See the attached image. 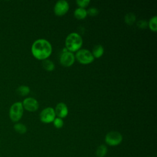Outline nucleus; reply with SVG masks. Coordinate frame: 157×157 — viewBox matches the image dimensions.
Here are the masks:
<instances>
[{
	"label": "nucleus",
	"mask_w": 157,
	"mask_h": 157,
	"mask_svg": "<svg viewBox=\"0 0 157 157\" xmlns=\"http://www.w3.org/2000/svg\"><path fill=\"white\" fill-rule=\"evenodd\" d=\"M30 92V88L26 85H20L17 88V93L18 95L21 96H26Z\"/></svg>",
	"instance_id": "nucleus-16"
},
{
	"label": "nucleus",
	"mask_w": 157,
	"mask_h": 157,
	"mask_svg": "<svg viewBox=\"0 0 157 157\" xmlns=\"http://www.w3.org/2000/svg\"><path fill=\"white\" fill-rule=\"evenodd\" d=\"M52 52L51 44L44 39L35 40L31 46V53L37 59L44 60L49 57Z\"/></svg>",
	"instance_id": "nucleus-1"
},
{
	"label": "nucleus",
	"mask_w": 157,
	"mask_h": 157,
	"mask_svg": "<svg viewBox=\"0 0 157 157\" xmlns=\"http://www.w3.org/2000/svg\"><path fill=\"white\" fill-rule=\"evenodd\" d=\"M136 21V15L133 13H128L124 16V21L128 25H132Z\"/></svg>",
	"instance_id": "nucleus-17"
},
{
	"label": "nucleus",
	"mask_w": 157,
	"mask_h": 157,
	"mask_svg": "<svg viewBox=\"0 0 157 157\" xmlns=\"http://www.w3.org/2000/svg\"><path fill=\"white\" fill-rule=\"evenodd\" d=\"M156 21H157V17L156 16H154L153 17L150 18V20H149V22L148 23V25L150 29L154 32H156L157 31Z\"/></svg>",
	"instance_id": "nucleus-18"
},
{
	"label": "nucleus",
	"mask_w": 157,
	"mask_h": 157,
	"mask_svg": "<svg viewBox=\"0 0 157 157\" xmlns=\"http://www.w3.org/2000/svg\"><path fill=\"white\" fill-rule=\"evenodd\" d=\"M137 26L140 29H145L148 26V23L145 20H140L137 22Z\"/></svg>",
	"instance_id": "nucleus-22"
},
{
	"label": "nucleus",
	"mask_w": 157,
	"mask_h": 157,
	"mask_svg": "<svg viewBox=\"0 0 157 157\" xmlns=\"http://www.w3.org/2000/svg\"><path fill=\"white\" fill-rule=\"evenodd\" d=\"M83 40L80 35L77 33H70L65 40L66 48L71 52H77L81 48Z\"/></svg>",
	"instance_id": "nucleus-2"
},
{
	"label": "nucleus",
	"mask_w": 157,
	"mask_h": 157,
	"mask_svg": "<svg viewBox=\"0 0 157 157\" xmlns=\"http://www.w3.org/2000/svg\"><path fill=\"white\" fill-rule=\"evenodd\" d=\"M69 8L68 2L65 0L58 1L54 6V12L57 16H63L65 15Z\"/></svg>",
	"instance_id": "nucleus-7"
},
{
	"label": "nucleus",
	"mask_w": 157,
	"mask_h": 157,
	"mask_svg": "<svg viewBox=\"0 0 157 157\" xmlns=\"http://www.w3.org/2000/svg\"><path fill=\"white\" fill-rule=\"evenodd\" d=\"M90 2V0H77L76 3L81 8H85Z\"/></svg>",
	"instance_id": "nucleus-20"
},
{
	"label": "nucleus",
	"mask_w": 157,
	"mask_h": 157,
	"mask_svg": "<svg viewBox=\"0 0 157 157\" xmlns=\"http://www.w3.org/2000/svg\"><path fill=\"white\" fill-rule=\"evenodd\" d=\"M86 13L90 16H96L99 13V11L96 7H90L86 10Z\"/></svg>",
	"instance_id": "nucleus-21"
},
{
	"label": "nucleus",
	"mask_w": 157,
	"mask_h": 157,
	"mask_svg": "<svg viewBox=\"0 0 157 157\" xmlns=\"http://www.w3.org/2000/svg\"><path fill=\"white\" fill-rule=\"evenodd\" d=\"M74 15L78 20L84 19L87 15L86 10L84 8H77L74 12Z\"/></svg>",
	"instance_id": "nucleus-12"
},
{
	"label": "nucleus",
	"mask_w": 157,
	"mask_h": 157,
	"mask_svg": "<svg viewBox=\"0 0 157 157\" xmlns=\"http://www.w3.org/2000/svg\"><path fill=\"white\" fill-rule=\"evenodd\" d=\"M75 58L81 64H88L94 61V56L91 52L86 49H80L75 53Z\"/></svg>",
	"instance_id": "nucleus-5"
},
{
	"label": "nucleus",
	"mask_w": 157,
	"mask_h": 157,
	"mask_svg": "<svg viewBox=\"0 0 157 157\" xmlns=\"http://www.w3.org/2000/svg\"><path fill=\"white\" fill-rule=\"evenodd\" d=\"M55 112L53 108L51 107H46L43 109L39 115L40 120L44 123H49L53 122L55 118Z\"/></svg>",
	"instance_id": "nucleus-6"
},
{
	"label": "nucleus",
	"mask_w": 157,
	"mask_h": 157,
	"mask_svg": "<svg viewBox=\"0 0 157 157\" xmlns=\"http://www.w3.org/2000/svg\"><path fill=\"white\" fill-rule=\"evenodd\" d=\"M55 115L60 118H65L68 114V108L64 102L58 103L55 109Z\"/></svg>",
	"instance_id": "nucleus-10"
},
{
	"label": "nucleus",
	"mask_w": 157,
	"mask_h": 157,
	"mask_svg": "<svg viewBox=\"0 0 157 157\" xmlns=\"http://www.w3.org/2000/svg\"><path fill=\"white\" fill-rule=\"evenodd\" d=\"M22 105L23 109L29 111V112H35L39 108V102L38 101L33 98H26L23 102Z\"/></svg>",
	"instance_id": "nucleus-9"
},
{
	"label": "nucleus",
	"mask_w": 157,
	"mask_h": 157,
	"mask_svg": "<svg viewBox=\"0 0 157 157\" xmlns=\"http://www.w3.org/2000/svg\"><path fill=\"white\" fill-rule=\"evenodd\" d=\"M123 140L121 134L118 131H112L108 132L105 137V142L107 145L115 147L120 145Z\"/></svg>",
	"instance_id": "nucleus-4"
},
{
	"label": "nucleus",
	"mask_w": 157,
	"mask_h": 157,
	"mask_svg": "<svg viewBox=\"0 0 157 157\" xmlns=\"http://www.w3.org/2000/svg\"><path fill=\"white\" fill-rule=\"evenodd\" d=\"M75 61L74 55L69 51L63 52L59 58L60 64L65 67H69L72 66Z\"/></svg>",
	"instance_id": "nucleus-8"
},
{
	"label": "nucleus",
	"mask_w": 157,
	"mask_h": 157,
	"mask_svg": "<svg viewBox=\"0 0 157 157\" xmlns=\"http://www.w3.org/2000/svg\"><path fill=\"white\" fill-rule=\"evenodd\" d=\"M53 125L56 128L59 129L61 128L64 125V121L62 118H60L59 117L55 118L53 120Z\"/></svg>",
	"instance_id": "nucleus-19"
},
{
	"label": "nucleus",
	"mask_w": 157,
	"mask_h": 157,
	"mask_svg": "<svg viewBox=\"0 0 157 157\" xmlns=\"http://www.w3.org/2000/svg\"><path fill=\"white\" fill-rule=\"evenodd\" d=\"M104 50L102 45L101 44H97L94 46L92 50V55L94 56V58H100L102 56L104 53Z\"/></svg>",
	"instance_id": "nucleus-11"
},
{
	"label": "nucleus",
	"mask_w": 157,
	"mask_h": 157,
	"mask_svg": "<svg viewBox=\"0 0 157 157\" xmlns=\"http://www.w3.org/2000/svg\"><path fill=\"white\" fill-rule=\"evenodd\" d=\"M23 107L22 102L18 101L14 102L9 109V118L13 122H18L23 114Z\"/></svg>",
	"instance_id": "nucleus-3"
},
{
	"label": "nucleus",
	"mask_w": 157,
	"mask_h": 157,
	"mask_svg": "<svg viewBox=\"0 0 157 157\" xmlns=\"http://www.w3.org/2000/svg\"><path fill=\"white\" fill-rule=\"evenodd\" d=\"M0 145H1V140H0Z\"/></svg>",
	"instance_id": "nucleus-23"
},
{
	"label": "nucleus",
	"mask_w": 157,
	"mask_h": 157,
	"mask_svg": "<svg viewBox=\"0 0 157 157\" xmlns=\"http://www.w3.org/2000/svg\"><path fill=\"white\" fill-rule=\"evenodd\" d=\"M14 130L20 134H23L27 131V127L23 123H16L13 125Z\"/></svg>",
	"instance_id": "nucleus-15"
},
{
	"label": "nucleus",
	"mask_w": 157,
	"mask_h": 157,
	"mask_svg": "<svg viewBox=\"0 0 157 157\" xmlns=\"http://www.w3.org/2000/svg\"><path fill=\"white\" fill-rule=\"evenodd\" d=\"M107 153V147L104 144H101L98 147L96 150L97 157H105Z\"/></svg>",
	"instance_id": "nucleus-13"
},
{
	"label": "nucleus",
	"mask_w": 157,
	"mask_h": 157,
	"mask_svg": "<svg viewBox=\"0 0 157 157\" xmlns=\"http://www.w3.org/2000/svg\"><path fill=\"white\" fill-rule=\"evenodd\" d=\"M42 67H44V69L47 71H52L55 69L54 63L50 59H45L42 60Z\"/></svg>",
	"instance_id": "nucleus-14"
}]
</instances>
